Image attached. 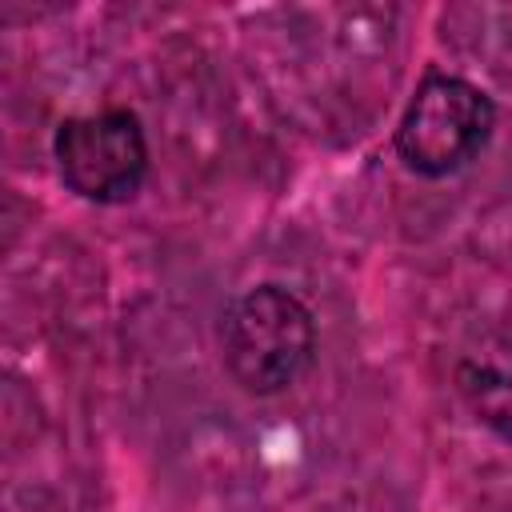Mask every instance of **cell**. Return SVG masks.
Wrapping results in <instances>:
<instances>
[{"label":"cell","mask_w":512,"mask_h":512,"mask_svg":"<svg viewBox=\"0 0 512 512\" xmlns=\"http://www.w3.org/2000/svg\"><path fill=\"white\" fill-rule=\"evenodd\" d=\"M220 356L232 384H240L248 396H276L312 368L316 320L296 292L256 284L224 308Z\"/></svg>","instance_id":"6da1fadb"},{"label":"cell","mask_w":512,"mask_h":512,"mask_svg":"<svg viewBox=\"0 0 512 512\" xmlns=\"http://www.w3.org/2000/svg\"><path fill=\"white\" fill-rule=\"evenodd\" d=\"M492 132L496 104L480 84L452 72H428L396 124V156L408 172L444 180L480 160Z\"/></svg>","instance_id":"7a4b0ae2"},{"label":"cell","mask_w":512,"mask_h":512,"mask_svg":"<svg viewBox=\"0 0 512 512\" xmlns=\"http://www.w3.org/2000/svg\"><path fill=\"white\" fill-rule=\"evenodd\" d=\"M52 156L60 180L92 204H124L148 176V140L128 108L68 116L52 136Z\"/></svg>","instance_id":"3957f363"}]
</instances>
